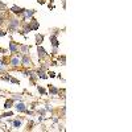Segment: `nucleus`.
I'll use <instances>...</instances> for the list:
<instances>
[{
    "mask_svg": "<svg viewBox=\"0 0 132 132\" xmlns=\"http://www.w3.org/2000/svg\"><path fill=\"white\" fill-rule=\"evenodd\" d=\"M9 69V63L5 57H0V74L3 73H7Z\"/></svg>",
    "mask_w": 132,
    "mask_h": 132,
    "instance_id": "0eeeda50",
    "label": "nucleus"
},
{
    "mask_svg": "<svg viewBox=\"0 0 132 132\" xmlns=\"http://www.w3.org/2000/svg\"><path fill=\"white\" fill-rule=\"evenodd\" d=\"M8 50L11 51L12 54L19 53V51H20V44L16 42V41H13V40H11V41H9V44H8Z\"/></svg>",
    "mask_w": 132,
    "mask_h": 132,
    "instance_id": "423d86ee",
    "label": "nucleus"
},
{
    "mask_svg": "<svg viewBox=\"0 0 132 132\" xmlns=\"http://www.w3.org/2000/svg\"><path fill=\"white\" fill-rule=\"evenodd\" d=\"M48 77H50V78H56V73L54 71H51V70H48Z\"/></svg>",
    "mask_w": 132,
    "mask_h": 132,
    "instance_id": "393cba45",
    "label": "nucleus"
},
{
    "mask_svg": "<svg viewBox=\"0 0 132 132\" xmlns=\"http://www.w3.org/2000/svg\"><path fill=\"white\" fill-rule=\"evenodd\" d=\"M34 73H36V75L38 77V79H48L49 77H48V73L45 71V70H42V69H36L34 70Z\"/></svg>",
    "mask_w": 132,
    "mask_h": 132,
    "instance_id": "9b49d317",
    "label": "nucleus"
},
{
    "mask_svg": "<svg viewBox=\"0 0 132 132\" xmlns=\"http://www.w3.org/2000/svg\"><path fill=\"white\" fill-rule=\"evenodd\" d=\"M11 124H12V127H13V128L19 130V128H21V125H22V120H21V119H13Z\"/></svg>",
    "mask_w": 132,
    "mask_h": 132,
    "instance_id": "dca6fc26",
    "label": "nucleus"
},
{
    "mask_svg": "<svg viewBox=\"0 0 132 132\" xmlns=\"http://www.w3.org/2000/svg\"><path fill=\"white\" fill-rule=\"evenodd\" d=\"M30 49H32L30 45H27V44H21L20 45V53L21 54H28L30 51Z\"/></svg>",
    "mask_w": 132,
    "mask_h": 132,
    "instance_id": "4468645a",
    "label": "nucleus"
},
{
    "mask_svg": "<svg viewBox=\"0 0 132 132\" xmlns=\"http://www.w3.org/2000/svg\"><path fill=\"white\" fill-rule=\"evenodd\" d=\"M57 62L58 65H66V57L65 56H57Z\"/></svg>",
    "mask_w": 132,
    "mask_h": 132,
    "instance_id": "f3484780",
    "label": "nucleus"
},
{
    "mask_svg": "<svg viewBox=\"0 0 132 132\" xmlns=\"http://www.w3.org/2000/svg\"><path fill=\"white\" fill-rule=\"evenodd\" d=\"M51 56H58V48H53V50H51Z\"/></svg>",
    "mask_w": 132,
    "mask_h": 132,
    "instance_id": "bb28decb",
    "label": "nucleus"
},
{
    "mask_svg": "<svg viewBox=\"0 0 132 132\" xmlns=\"http://www.w3.org/2000/svg\"><path fill=\"white\" fill-rule=\"evenodd\" d=\"M28 24H29V27H30V30H38L40 29V22H38V20H36L34 17H32L28 20Z\"/></svg>",
    "mask_w": 132,
    "mask_h": 132,
    "instance_id": "6e6552de",
    "label": "nucleus"
},
{
    "mask_svg": "<svg viewBox=\"0 0 132 132\" xmlns=\"http://www.w3.org/2000/svg\"><path fill=\"white\" fill-rule=\"evenodd\" d=\"M21 20L17 16L13 15V17H7V32L8 33H16L19 32V29L21 28Z\"/></svg>",
    "mask_w": 132,
    "mask_h": 132,
    "instance_id": "f257e3e1",
    "label": "nucleus"
},
{
    "mask_svg": "<svg viewBox=\"0 0 132 132\" xmlns=\"http://www.w3.org/2000/svg\"><path fill=\"white\" fill-rule=\"evenodd\" d=\"M37 57H38V61H45V60L49 58L48 51L45 50L41 45H38V46H37Z\"/></svg>",
    "mask_w": 132,
    "mask_h": 132,
    "instance_id": "20e7f679",
    "label": "nucleus"
},
{
    "mask_svg": "<svg viewBox=\"0 0 132 132\" xmlns=\"http://www.w3.org/2000/svg\"><path fill=\"white\" fill-rule=\"evenodd\" d=\"M44 108H45V110H46V112H51V111H53V108H51V106L49 104V103H46Z\"/></svg>",
    "mask_w": 132,
    "mask_h": 132,
    "instance_id": "b1692460",
    "label": "nucleus"
},
{
    "mask_svg": "<svg viewBox=\"0 0 132 132\" xmlns=\"http://www.w3.org/2000/svg\"><path fill=\"white\" fill-rule=\"evenodd\" d=\"M11 98L13 99L15 102H20V101H22V96H21L20 94H13V95L11 96Z\"/></svg>",
    "mask_w": 132,
    "mask_h": 132,
    "instance_id": "412c9836",
    "label": "nucleus"
},
{
    "mask_svg": "<svg viewBox=\"0 0 132 132\" xmlns=\"http://www.w3.org/2000/svg\"><path fill=\"white\" fill-rule=\"evenodd\" d=\"M13 104H15V101L12 98H9V99H5V102H4V110H11L12 107H13Z\"/></svg>",
    "mask_w": 132,
    "mask_h": 132,
    "instance_id": "ddd939ff",
    "label": "nucleus"
},
{
    "mask_svg": "<svg viewBox=\"0 0 132 132\" xmlns=\"http://www.w3.org/2000/svg\"><path fill=\"white\" fill-rule=\"evenodd\" d=\"M36 114H37V115H41V116H45L48 112H46V110H45V108H37V110H36Z\"/></svg>",
    "mask_w": 132,
    "mask_h": 132,
    "instance_id": "aec40b11",
    "label": "nucleus"
},
{
    "mask_svg": "<svg viewBox=\"0 0 132 132\" xmlns=\"http://www.w3.org/2000/svg\"><path fill=\"white\" fill-rule=\"evenodd\" d=\"M8 63H9V66L12 67V69H20L21 67V53L19 51V53H15V54H12L11 57H9V60H8Z\"/></svg>",
    "mask_w": 132,
    "mask_h": 132,
    "instance_id": "f03ea898",
    "label": "nucleus"
},
{
    "mask_svg": "<svg viewBox=\"0 0 132 132\" xmlns=\"http://www.w3.org/2000/svg\"><path fill=\"white\" fill-rule=\"evenodd\" d=\"M38 1V4H45V3H46V0H37Z\"/></svg>",
    "mask_w": 132,
    "mask_h": 132,
    "instance_id": "c85d7f7f",
    "label": "nucleus"
},
{
    "mask_svg": "<svg viewBox=\"0 0 132 132\" xmlns=\"http://www.w3.org/2000/svg\"><path fill=\"white\" fill-rule=\"evenodd\" d=\"M21 67L22 69H32L33 67V61H32L29 54H21Z\"/></svg>",
    "mask_w": 132,
    "mask_h": 132,
    "instance_id": "7ed1b4c3",
    "label": "nucleus"
},
{
    "mask_svg": "<svg viewBox=\"0 0 132 132\" xmlns=\"http://www.w3.org/2000/svg\"><path fill=\"white\" fill-rule=\"evenodd\" d=\"M44 38H45V36H44V34H41V33H37L36 36H34V40H36V45H37V46H38V45H42Z\"/></svg>",
    "mask_w": 132,
    "mask_h": 132,
    "instance_id": "2eb2a0df",
    "label": "nucleus"
},
{
    "mask_svg": "<svg viewBox=\"0 0 132 132\" xmlns=\"http://www.w3.org/2000/svg\"><path fill=\"white\" fill-rule=\"evenodd\" d=\"M37 91L40 92L41 95H48V91L42 87V86H40V85H37Z\"/></svg>",
    "mask_w": 132,
    "mask_h": 132,
    "instance_id": "6ab92c4d",
    "label": "nucleus"
},
{
    "mask_svg": "<svg viewBox=\"0 0 132 132\" xmlns=\"http://www.w3.org/2000/svg\"><path fill=\"white\" fill-rule=\"evenodd\" d=\"M24 114H27L28 116H33V115L36 114V112H34V111H32V110H28V108H27V111H25Z\"/></svg>",
    "mask_w": 132,
    "mask_h": 132,
    "instance_id": "a878e982",
    "label": "nucleus"
},
{
    "mask_svg": "<svg viewBox=\"0 0 132 132\" xmlns=\"http://www.w3.org/2000/svg\"><path fill=\"white\" fill-rule=\"evenodd\" d=\"M9 12H11L12 15L17 16V17H20V16L22 15V12H24V8L17 7V5H12V7L9 8Z\"/></svg>",
    "mask_w": 132,
    "mask_h": 132,
    "instance_id": "1a4fd4ad",
    "label": "nucleus"
},
{
    "mask_svg": "<svg viewBox=\"0 0 132 132\" xmlns=\"http://www.w3.org/2000/svg\"><path fill=\"white\" fill-rule=\"evenodd\" d=\"M62 5H63V8L66 7V0H62Z\"/></svg>",
    "mask_w": 132,
    "mask_h": 132,
    "instance_id": "c756f323",
    "label": "nucleus"
},
{
    "mask_svg": "<svg viewBox=\"0 0 132 132\" xmlns=\"http://www.w3.org/2000/svg\"><path fill=\"white\" fill-rule=\"evenodd\" d=\"M49 41H50V45H51L53 48H58L60 45H61L58 37L54 36V34H49Z\"/></svg>",
    "mask_w": 132,
    "mask_h": 132,
    "instance_id": "9d476101",
    "label": "nucleus"
},
{
    "mask_svg": "<svg viewBox=\"0 0 132 132\" xmlns=\"http://www.w3.org/2000/svg\"><path fill=\"white\" fill-rule=\"evenodd\" d=\"M34 122L33 120H30V122H28V124H27V128H25V130L27 131H29V130H33V127H34Z\"/></svg>",
    "mask_w": 132,
    "mask_h": 132,
    "instance_id": "4be33fe9",
    "label": "nucleus"
},
{
    "mask_svg": "<svg viewBox=\"0 0 132 132\" xmlns=\"http://www.w3.org/2000/svg\"><path fill=\"white\" fill-rule=\"evenodd\" d=\"M9 82H11V83H15V85H20V81H19L17 78H13V77H11Z\"/></svg>",
    "mask_w": 132,
    "mask_h": 132,
    "instance_id": "5701e85b",
    "label": "nucleus"
},
{
    "mask_svg": "<svg viewBox=\"0 0 132 132\" xmlns=\"http://www.w3.org/2000/svg\"><path fill=\"white\" fill-rule=\"evenodd\" d=\"M58 92H60V89H57L56 86H53V85H48V94L58 95Z\"/></svg>",
    "mask_w": 132,
    "mask_h": 132,
    "instance_id": "f8f14e48",
    "label": "nucleus"
},
{
    "mask_svg": "<svg viewBox=\"0 0 132 132\" xmlns=\"http://www.w3.org/2000/svg\"><path fill=\"white\" fill-rule=\"evenodd\" d=\"M13 108L16 110V112H19V114H24V112L27 111L28 106L25 104L22 101H20V102H16V103H15V104H13Z\"/></svg>",
    "mask_w": 132,
    "mask_h": 132,
    "instance_id": "39448f33",
    "label": "nucleus"
},
{
    "mask_svg": "<svg viewBox=\"0 0 132 132\" xmlns=\"http://www.w3.org/2000/svg\"><path fill=\"white\" fill-rule=\"evenodd\" d=\"M0 116H1V119H3V118H9V116H13V111H11V110H5V112H4V114H1Z\"/></svg>",
    "mask_w": 132,
    "mask_h": 132,
    "instance_id": "a211bd4d",
    "label": "nucleus"
},
{
    "mask_svg": "<svg viewBox=\"0 0 132 132\" xmlns=\"http://www.w3.org/2000/svg\"><path fill=\"white\" fill-rule=\"evenodd\" d=\"M7 33H8L7 30H4V29H0V37H4V36H7Z\"/></svg>",
    "mask_w": 132,
    "mask_h": 132,
    "instance_id": "cd10ccee",
    "label": "nucleus"
}]
</instances>
